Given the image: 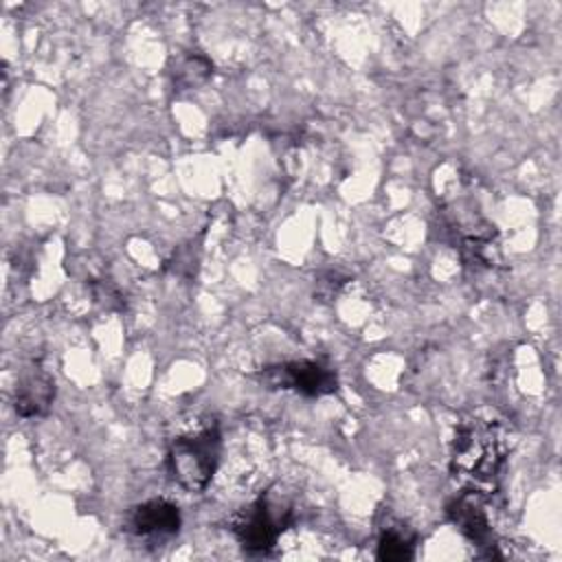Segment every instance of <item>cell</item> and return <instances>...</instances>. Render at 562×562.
<instances>
[{"label":"cell","mask_w":562,"mask_h":562,"mask_svg":"<svg viewBox=\"0 0 562 562\" xmlns=\"http://www.w3.org/2000/svg\"><path fill=\"white\" fill-rule=\"evenodd\" d=\"M479 494L472 492H461L450 505H448V516L452 525L470 540L476 542L479 547H485L492 538L490 531V518L481 505Z\"/></svg>","instance_id":"obj_7"},{"label":"cell","mask_w":562,"mask_h":562,"mask_svg":"<svg viewBox=\"0 0 562 562\" xmlns=\"http://www.w3.org/2000/svg\"><path fill=\"white\" fill-rule=\"evenodd\" d=\"M222 454L220 426L211 417H189L167 439L169 476L187 492H202L211 483Z\"/></svg>","instance_id":"obj_2"},{"label":"cell","mask_w":562,"mask_h":562,"mask_svg":"<svg viewBox=\"0 0 562 562\" xmlns=\"http://www.w3.org/2000/svg\"><path fill=\"white\" fill-rule=\"evenodd\" d=\"M213 72V64L200 55V53H189L184 57H180V61L176 64L173 70V81L180 88H198L200 83H204Z\"/></svg>","instance_id":"obj_9"},{"label":"cell","mask_w":562,"mask_h":562,"mask_svg":"<svg viewBox=\"0 0 562 562\" xmlns=\"http://www.w3.org/2000/svg\"><path fill=\"white\" fill-rule=\"evenodd\" d=\"M268 389L294 391L305 397H323L338 391V373L323 360H292L270 364L257 373Z\"/></svg>","instance_id":"obj_4"},{"label":"cell","mask_w":562,"mask_h":562,"mask_svg":"<svg viewBox=\"0 0 562 562\" xmlns=\"http://www.w3.org/2000/svg\"><path fill=\"white\" fill-rule=\"evenodd\" d=\"M180 509L167 498H149L134 505L125 516V531L143 542L162 544L180 531Z\"/></svg>","instance_id":"obj_5"},{"label":"cell","mask_w":562,"mask_h":562,"mask_svg":"<svg viewBox=\"0 0 562 562\" xmlns=\"http://www.w3.org/2000/svg\"><path fill=\"white\" fill-rule=\"evenodd\" d=\"M415 544H417V536L406 522H402L397 518H386V522L378 531L375 558L411 560L415 555Z\"/></svg>","instance_id":"obj_8"},{"label":"cell","mask_w":562,"mask_h":562,"mask_svg":"<svg viewBox=\"0 0 562 562\" xmlns=\"http://www.w3.org/2000/svg\"><path fill=\"white\" fill-rule=\"evenodd\" d=\"M512 450V428L503 417L472 413L463 417L450 446V474L463 492L492 496Z\"/></svg>","instance_id":"obj_1"},{"label":"cell","mask_w":562,"mask_h":562,"mask_svg":"<svg viewBox=\"0 0 562 562\" xmlns=\"http://www.w3.org/2000/svg\"><path fill=\"white\" fill-rule=\"evenodd\" d=\"M55 400V380L40 362H29L20 373L13 391V408L22 419L42 417Z\"/></svg>","instance_id":"obj_6"},{"label":"cell","mask_w":562,"mask_h":562,"mask_svg":"<svg viewBox=\"0 0 562 562\" xmlns=\"http://www.w3.org/2000/svg\"><path fill=\"white\" fill-rule=\"evenodd\" d=\"M294 522V505L281 492H261L231 518V531L250 555H268L279 536Z\"/></svg>","instance_id":"obj_3"}]
</instances>
